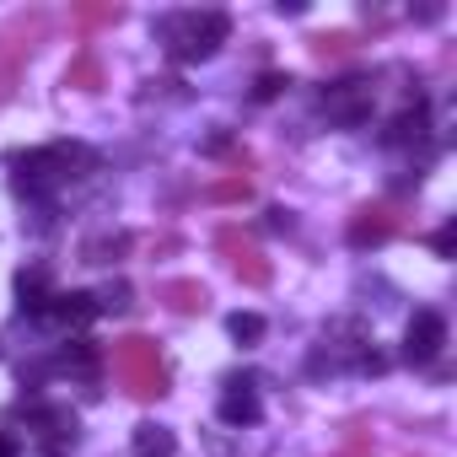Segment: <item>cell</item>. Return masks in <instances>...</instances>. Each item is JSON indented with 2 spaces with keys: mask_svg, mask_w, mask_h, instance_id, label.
<instances>
[{
  "mask_svg": "<svg viewBox=\"0 0 457 457\" xmlns=\"http://www.w3.org/2000/svg\"><path fill=\"white\" fill-rule=\"evenodd\" d=\"M226 33H232L226 12H172V17H162V22H156V38H162V44H167V54H172V60H183V65L210 60V54L226 44Z\"/></svg>",
  "mask_w": 457,
  "mask_h": 457,
  "instance_id": "6da1fadb",
  "label": "cell"
},
{
  "mask_svg": "<svg viewBox=\"0 0 457 457\" xmlns=\"http://www.w3.org/2000/svg\"><path fill=\"white\" fill-rule=\"evenodd\" d=\"M113 377H119V387L129 393V398H140V403H151V398H162L167 393V366H162V355H156V339H145V334H129V339H113Z\"/></svg>",
  "mask_w": 457,
  "mask_h": 457,
  "instance_id": "7a4b0ae2",
  "label": "cell"
},
{
  "mask_svg": "<svg viewBox=\"0 0 457 457\" xmlns=\"http://www.w3.org/2000/svg\"><path fill=\"white\" fill-rule=\"evenodd\" d=\"M12 167H17V188H22V194H49L54 183L81 178L87 167H97V156H92L87 145H44V151L17 156Z\"/></svg>",
  "mask_w": 457,
  "mask_h": 457,
  "instance_id": "3957f363",
  "label": "cell"
},
{
  "mask_svg": "<svg viewBox=\"0 0 457 457\" xmlns=\"http://www.w3.org/2000/svg\"><path fill=\"white\" fill-rule=\"evenodd\" d=\"M44 28H49L44 12H22V17H12L6 28H0V97H12V92H17L22 60H28V49L44 38Z\"/></svg>",
  "mask_w": 457,
  "mask_h": 457,
  "instance_id": "277c9868",
  "label": "cell"
},
{
  "mask_svg": "<svg viewBox=\"0 0 457 457\" xmlns=\"http://www.w3.org/2000/svg\"><path fill=\"white\" fill-rule=\"evenodd\" d=\"M215 248H220L226 270H232L243 286H270V259L259 253V243H253V237H243V232H237V226H220V232H215Z\"/></svg>",
  "mask_w": 457,
  "mask_h": 457,
  "instance_id": "5b68a950",
  "label": "cell"
},
{
  "mask_svg": "<svg viewBox=\"0 0 457 457\" xmlns=\"http://www.w3.org/2000/svg\"><path fill=\"white\" fill-rule=\"evenodd\" d=\"M441 345H446V318H441L436 307L414 312L409 328H403V361H409V366H430V361L441 355Z\"/></svg>",
  "mask_w": 457,
  "mask_h": 457,
  "instance_id": "8992f818",
  "label": "cell"
},
{
  "mask_svg": "<svg viewBox=\"0 0 457 457\" xmlns=\"http://www.w3.org/2000/svg\"><path fill=\"white\" fill-rule=\"evenodd\" d=\"M393 232H403V215L393 210V204H361L355 215H350V248H382Z\"/></svg>",
  "mask_w": 457,
  "mask_h": 457,
  "instance_id": "52a82bcc",
  "label": "cell"
},
{
  "mask_svg": "<svg viewBox=\"0 0 457 457\" xmlns=\"http://www.w3.org/2000/svg\"><path fill=\"white\" fill-rule=\"evenodd\" d=\"M366 119H371V81H339V87L328 92V124L355 129V124H366Z\"/></svg>",
  "mask_w": 457,
  "mask_h": 457,
  "instance_id": "ba28073f",
  "label": "cell"
},
{
  "mask_svg": "<svg viewBox=\"0 0 457 457\" xmlns=\"http://www.w3.org/2000/svg\"><path fill=\"white\" fill-rule=\"evenodd\" d=\"M49 302H54V275H49V264L17 270V312H22V318H49Z\"/></svg>",
  "mask_w": 457,
  "mask_h": 457,
  "instance_id": "9c48e42d",
  "label": "cell"
},
{
  "mask_svg": "<svg viewBox=\"0 0 457 457\" xmlns=\"http://www.w3.org/2000/svg\"><path fill=\"white\" fill-rule=\"evenodd\" d=\"M156 302H162L167 312H178V318H194V312L210 307V291H204L199 280H162V286H156Z\"/></svg>",
  "mask_w": 457,
  "mask_h": 457,
  "instance_id": "30bf717a",
  "label": "cell"
},
{
  "mask_svg": "<svg viewBox=\"0 0 457 457\" xmlns=\"http://www.w3.org/2000/svg\"><path fill=\"white\" fill-rule=\"evenodd\" d=\"M49 318L65 323V328H87V323L97 318V296H92V291H54Z\"/></svg>",
  "mask_w": 457,
  "mask_h": 457,
  "instance_id": "8fae6325",
  "label": "cell"
},
{
  "mask_svg": "<svg viewBox=\"0 0 457 457\" xmlns=\"http://www.w3.org/2000/svg\"><path fill=\"white\" fill-rule=\"evenodd\" d=\"M259 414H264V403H259L253 387H232V393L220 398V420L226 425H259Z\"/></svg>",
  "mask_w": 457,
  "mask_h": 457,
  "instance_id": "7c38bea8",
  "label": "cell"
},
{
  "mask_svg": "<svg viewBox=\"0 0 457 457\" xmlns=\"http://www.w3.org/2000/svg\"><path fill=\"white\" fill-rule=\"evenodd\" d=\"M420 135H425V97H414V103H409L387 129H382V140H387V145H409V140H420Z\"/></svg>",
  "mask_w": 457,
  "mask_h": 457,
  "instance_id": "4fadbf2b",
  "label": "cell"
},
{
  "mask_svg": "<svg viewBox=\"0 0 457 457\" xmlns=\"http://www.w3.org/2000/svg\"><path fill=\"white\" fill-rule=\"evenodd\" d=\"M54 371H71V377H97V345H92V339H71V345L54 355Z\"/></svg>",
  "mask_w": 457,
  "mask_h": 457,
  "instance_id": "5bb4252c",
  "label": "cell"
},
{
  "mask_svg": "<svg viewBox=\"0 0 457 457\" xmlns=\"http://www.w3.org/2000/svg\"><path fill=\"white\" fill-rule=\"evenodd\" d=\"M65 87H76V92H97V87H103V60H97V49H81V54L71 60Z\"/></svg>",
  "mask_w": 457,
  "mask_h": 457,
  "instance_id": "9a60e30c",
  "label": "cell"
},
{
  "mask_svg": "<svg viewBox=\"0 0 457 457\" xmlns=\"http://www.w3.org/2000/svg\"><path fill=\"white\" fill-rule=\"evenodd\" d=\"M124 248H129V237H124V232L87 237V243H81V264H119V259H124Z\"/></svg>",
  "mask_w": 457,
  "mask_h": 457,
  "instance_id": "2e32d148",
  "label": "cell"
},
{
  "mask_svg": "<svg viewBox=\"0 0 457 457\" xmlns=\"http://www.w3.org/2000/svg\"><path fill=\"white\" fill-rule=\"evenodd\" d=\"M33 420L44 425V436L60 446V441H76V414L71 409H33Z\"/></svg>",
  "mask_w": 457,
  "mask_h": 457,
  "instance_id": "e0dca14e",
  "label": "cell"
},
{
  "mask_svg": "<svg viewBox=\"0 0 457 457\" xmlns=\"http://www.w3.org/2000/svg\"><path fill=\"white\" fill-rule=\"evenodd\" d=\"M135 446H140V457H172V430H162V425H135Z\"/></svg>",
  "mask_w": 457,
  "mask_h": 457,
  "instance_id": "ac0fdd59",
  "label": "cell"
},
{
  "mask_svg": "<svg viewBox=\"0 0 457 457\" xmlns=\"http://www.w3.org/2000/svg\"><path fill=\"white\" fill-rule=\"evenodd\" d=\"M312 54H318V60H350L355 44H350V33H318V38H312Z\"/></svg>",
  "mask_w": 457,
  "mask_h": 457,
  "instance_id": "d6986e66",
  "label": "cell"
},
{
  "mask_svg": "<svg viewBox=\"0 0 457 457\" xmlns=\"http://www.w3.org/2000/svg\"><path fill=\"white\" fill-rule=\"evenodd\" d=\"M226 328H232L237 345H259L264 339V318L259 312H232V323H226Z\"/></svg>",
  "mask_w": 457,
  "mask_h": 457,
  "instance_id": "ffe728a7",
  "label": "cell"
},
{
  "mask_svg": "<svg viewBox=\"0 0 457 457\" xmlns=\"http://www.w3.org/2000/svg\"><path fill=\"white\" fill-rule=\"evenodd\" d=\"M119 17H124L119 6H76V28H81V33H92V28H113Z\"/></svg>",
  "mask_w": 457,
  "mask_h": 457,
  "instance_id": "44dd1931",
  "label": "cell"
},
{
  "mask_svg": "<svg viewBox=\"0 0 457 457\" xmlns=\"http://www.w3.org/2000/svg\"><path fill=\"white\" fill-rule=\"evenodd\" d=\"M204 199H215V204L248 199V178H220V183H210V188H204Z\"/></svg>",
  "mask_w": 457,
  "mask_h": 457,
  "instance_id": "7402d4cb",
  "label": "cell"
},
{
  "mask_svg": "<svg viewBox=\"0 0 457 457\" xmlns=\"http://www.w3.org/2000/svg\"><path fill=\"white\" fill-rule=\"evenodd\" d=\"M124 307H129V286L124 280H108L97 291V312H124Z\"/></svg>",
  "mask_w": 457,
  "mask_h": 457,
  "instance_id": "603a6c76",
  "label": "cell"
},
{
  "mask_svg": "<svg viewBox=\"0 0 457 457\" xmlns=\"http://www.w3.org/2000/svg\"><path fill=\"white\" fill-rule=\"evenodd\" d=\"M286 87H291V76H275V71H270V76H259V87H253V97H259V103H270V97H280Z\"/></svg>",
  "mask_w": 457,
  "mask_h": 457,
  "instance_id": "cb8c5ba5",
  "label": "cell"
},
{
  "mask_svg": "<svg viewBox=\"0 0 457 457\" xmlns=\"http://www.w3.org/2000/svg\"><path fill=\"white\" fill-rule=\"evenodd\" d=\"M452 248H457V232H452V226H441V232H436V253L452 259Z\"/></svg>",
  "mask_w": 457,
  "mask_h": 457,
  "instance_id": "d4e9b609",
  "label": "cell"
},
{
  "mask_svg": "<svg viewBox=\"0 0 457 457\" xmlns=\"http://www.w3.org/2000/svg\"><path fill=\"white\" fill-rule=\"evenodd\" d=\"M0 457H17V441L12 436H0Z\"/></svg>",
  "mask_w": 457,
  "mask_h": 457,
  "instance_id": "484cf974",
  "label": "cell"
}]
</instances>
